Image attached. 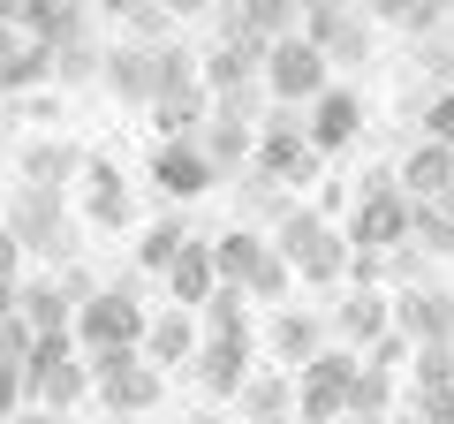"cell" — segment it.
Masks as SVG:
<instances>
[{
    "instance_id": "cell-40",
    "label": "cell",
    "mask_w": 454,
    "mask_h": 424,
    "mask_svg": "<svg viewBox=\"0 0 454 424\" xmlns=\"http://www.w3.org/2000/svg\"><path fill=\"white\" fill-rule=\"evenodd\" d=\"M98 288H106V280H98V273H83V265H68V273H61V295H68V303H76V310L91 303Z\"/></svg>"
},
{
    "instance_id": "cell-45",
    "label": "cell",
    "mask_w": 454,
    "mask_h": 424,
    "mask_svg": "<svg viewBox=\"0 0 454 424\" xmlns=\"http://www.w3.org/2000/svg\"><path fill=\"white\" fill-rule=\"evenodd\" d=\"M91 8H106V16H145V0H91Z\"/></svg>"
},
{
    "instance_id": "cell-25",
    "label": "cell",
    "mask_w": 454,
    "mask_h": 424,
    "mask_svg": "<svg viewBox=\"0 0 454 424\" xmlns=\"http://www.w3.org/2000/svg\"><path fill=\"white\" fill-rule=\"evenodd\" d=\"M265 250H273V235H258V228H227V235H212V265H220V288H250V273H258Z\"/></svg>"
},
{
    "instance_id": "cell-24",
    "label": "cell",
    "mask_w": 454,
    "mask_h": 424,
    "mask_svg": "<svg viewBox=\"0 0 454 424\" xmlns=\"http://www.w3.org/2000/svg\"><path fill=\"white\" fill-rule=\"evenodd\" d=\"M295 23H303V8H295V0H227V31L258 38V46H273V38H288Z\"/></svg>"
},
{
    "instance_id": "cell-30",
    "label": "cell",
    "mask_w": 454,
    "mask_h": 424,
    "mask_svg": "<svg viewBox=\"0 0 454 424\" xmlns=\"http://www.w3.org/2000/svg\"><path fill=\"white\" fill-rule=\"evenodd\" d=\"M439 387H454V349L447 342H417L409 349V387L402 394H439Z\"/></svg>"
},
{
    "instance_id": "cell-21",
    "label": "cell",
    "mask_w": 454,
    "mask_h": 424,
    "mask_svg": "<svg viewBox=\"0 0 454 424\" xmlns=\"http://www.w3.org/2000/svg\"><path fill=\"white\" fill-rule=\"evenodd\" d=\"M243 424H295V372H250V387L235 394Z\"/></svg>"
},
{
    "instance_id": "cell-20",
    "label": "cell",
    "mask_w": 454,
    "mask_h": 424,
    "mask_svg": "<svg viewBox=\"0 0 454 424\" xmlns=\"http://www.w3.org/2000/svg\"><path fill=\"white\" fill-rule=\"evenodd\" d=\"M387 295H394V334H409V342H439V334H447L454 295L424 288V280H402V288H387Z\"/></svg>"
},
{
    "instance_id": "cell-50",
    "label": "cell",
    "mask_w": 454,
    "mask_h": 424,
    "mask_svg": "<svg viewBox=\"0 0 454 424\" xmlns=\"http://www.w3.org/2000/svg\"><path fill=\"white\" fill-rule=\"evenodd\" d=\"M8 310H16V288H0V318H8Z\"/></svg>"
},
{
    "instance_id": "cell-26",
    "label": "cell",
    "mask_w": 454,
    "mask_h": 424,
    "mask_svg": "<svg viewBox=\"0 0 454 424\" xmlns=\"http://www.w3.org/2000/svg\"><path fill=\"white\" fill-rule=\"evenodd\" d=\"M16 310L31 318L38 334H76V303L61 295V280H23V288H16Z\"/></svg>"
},
{
    "instance_id": "cell-10",
    "label": "cell",
    "mask_w": 454,
    "mask_h": 424,
    "mask_svg": "<svg viewBox=\"0 0 454 424\" xmlns=\"http://www.w3.org/2000/svg\"><path fill=\"white\" fill-rule=\"evenodd\" d=\"M303 137H310V152H318V160H333V152H348L364 137V98L348 91V83H325L318 98H310L303 106Z\"/></svg>"
},
{
    "instance_id": "cell-29",
    "label": "cell",
    "mask_w": 454,
    "mask_h": 424,
    "mask_svg": "<svg viewBox=\"0 0 454 424\" xmlns=\"http://www.w3.org/2000/svg\"><path fill=\"white\" fill-rule=\"evenodd\" d=\"M68 175H83L76 145H31L23 152V182H31V190H68Z\"/></svg>"
},
{
    "instance_id": "cell-19",
    "label": "cell",
    "mask_w": 454,
    "mask_h": 424,
    "mask_svg": "<svg viewBox=\"0 0 454 424\" xmlns=\"http://www.w3.org/2000/svg\"><path fill=\"white\" fill-rule=\"evenodd\" d=\"M83 220L91 228H129V182H121V167L114 160H83Z\"/></svg>"
},
{
    "instance_id": "cell-23",
    "label": "cell",
    "mask_w": 454,
    "mask_h": 424,
    "mask_svg": "<svg viewBox=\"0 0 454 424\" xmlns=\"http://www.w3.org/2000/svg\"><path fill=\"white\" fill-rule=\"evenodd\" d=\"M53 76V46H38V38L23 31H0V98L8 91H31V83Z\"/></svg>"
},
{
    "instance_id": "cell-11",
    "label": "cell",
    "mask_w": 454,
    "mask_h": 424,
    "mask_svg": "<svg viewBox=\"0 0 454 424\" xmlns=\"http://www.w3.org/2000/svg\"><path fill=\"white\" fill-rule=\"evenodd\" d=\"M212 182H220V167L205 160V145H197V137L152 145V190H160L167 205H190V197H205Z\"/></svg>"
},
{
    "instance_id": "cell-37",
    "label": "cell",
    "mask_w": 454,
    "mask_h": 424,
    "mask_svg": "<svg viewBox=\"0 0 454 424\" xmlns=\"http://www.w3.org/2000/svg\"><path fill=\"white\" fill-rule=\"evenodd\" d=\"M31 342H38V326L23 318V310H8V318H0V357L23 364V357H31Z\"/></svg>"
},
{
    "instance_id": "cell-28",
    "label": "cell",
    "mask_w": 454,
    "mask_h": 424,
    "mask_svg": "<svg viewBox=\"0 0 454 424\" xmlns=\"http://www.w3.org/2000/svg\"><path fill=\"white\" fill-rule=\"evenodd\" d=\"M394 409H402V379H394V372H356V387H348V417H340V424H387Z\"/></svg>"
},
{
    "instance_id": "cell-8",
    "label": "cell",
    "mask_w": 454,
    "mask_h": 424,
    "mask_svg": "<svg viewBox=\"0 0 454 424\" xmlns=\"http://www.w3.org/2000/svg\"><path fill=\"white\" fill-rule=\"evenodd\" d=\"M190 372H197V387H205V402L220 409V402H235V394L250 387V372H258V342H250V334H205L197 357H190Z\"/></svg>"
},
{
    "instance_id": "cell-4",
    "label": "cell",
    "mask_w": 454,
    "mask_h": 424,
    "mask_svg": "<svg viewBox=\"0 0 454 424\" xmlns=\"http://www.w3.org/2000/svg\"><path fill=\"white\" fill-rule=\"evenodd\" d=\"M356 372H364L356 349L325 342L318 357L295 372V424H340V417H348V387H356Z\"/></svg>"
},
{
    "instance_id": "cell-43",
    "label": "cell",
    "mask_w": 454,
    "mask_h": 424,
    "mask_svg": "<svg viewBox=\"0 0 454 424\" xmlns=\"http://www.w3.org/2000/svg\"><path fill=\"white\" fill-rule=\"evenodd\" d=\"M409 8H417V0H364V16H387V23H402Z\"/></svg>"
},
{
    "instance_id": "cell-46",
    "label": "cell",
    "mask_w": 454,
    "mask_h": 424,
    "mask_svg": "<svg viewBox=\"0 0 454 424\" xmlns=\"http://www.w3.org/2000/svg\"><path fill=\"white\" fill-rule=\"evenodd\" d=\"M8 424H53V417H46V409H16V417H8Z\"/></svg>"
},
{
    "instance_id": "cell-47",
    "label": "cell",
    "mask_w": 454,
    "mask_h": 424,
    "mask_svg": "<svg viewBox=\"0 0 454 424\" xmlns=\"http://www.w3.org/2000/svg\"><path fill=\"white\" fill-rule=\"evenodd\" d=\"M190 424H227V417H220V409H212V402H205V409H197V417H190Z\"/></svg>"
},
{
    "instance_id": "cell-16",
    "label": "cell",
    "mask_w": 454,
    "mask_h": 424,
    "mask_svg": "<svg viewBox=\"0 0 454 424\" xmlns=\"http://www.w3.org/2000/svg\"><path fill=\"white\" fill-rule=\"evenodd\" d=\"M16 243L23 250H46V258H68V228H61V190H31L23 182V197H16Z\"/></svg>"
},
{
    "instance_id": "cell-17",
    "label": "cell",
    "mask_w": 454,
    "mask_h": 424,
    "mask_svg": "<svg viewBox=\"0 0 454 424\" xmlns=\"http://www.w3.org/2000/svg\"><path fill=\"white\" fill-rule=\"evenodd\" d=\"M394 182H402L409 205H439V197L454 190V152L432 145V137H417V145L402 152V167H394Z\"/></svg>"
},
{
    "instance_id": "cell-41",
    "label": "cell",
    "mask_w": 454,
    "mask_h": 424,
    "mask_svg": "<svg viewBox=\"0 0 454 424\" xmlns=\"http://www.w3.org/2000/svg\"><path fill=\"white\" fill-rule=\"evenodd\" d=\"M16 409H23V364L0 357V417H16Z\"/></svg>"
},
{
    "instance_id": "cell-2",
    "label": "cell",
    "mask_w": 454,
    "mask_h": 424,
    "mask_svg": "<svg viewBox=\"0 0 454 424\" xmlns=\"http://www.w3.org/2000/svg\"><path fill=\"white\" fill-rule=\"evenodd\" d=\"M409 220H417V205L402 197V182H394V167H379V175H364L356 190V212H348V250H364V258H387V250L409 243Z\"/></svg>"
},
{
    "instance_id": "cell-12",
    "label": "cell",
    "mask_w": 454,
    "mask_h": 424,
    "mask_svg": "<svg viewBox=\"0 0 454 424\" xmlns=\"http://www.w3.org/2000/svg\"><path fill=\"white\" fill-rule=\"evenodd\" d=\"M197 342H205L197 310H175V303H167V310H152V318H145V342H137V349H145L152 372H190Z\"/></svg>"
},
{
    "instance_id": "cell-22",
    "label": "cell",
    "mask_w": 454,
    "mask_h": 424,
    "mask_svg": "<svg viewBox=\"0 0 454 424\" xmlns=\"http://www.w3.org/2000/svg\"><path fill=\"white\" fill-rule=\"evenodd\" d=\"M98 83L129 106H152V46H106L98 53Z\"/></svg>"
},
{
    "instance_id": "cell-18",
    "label": "cell",
    "mask_w": 454,
    "mask_h": 424,
    "mask_svg": "<svg viewBox=\"0 0 454 424\" xmlns=\"http://www.w3.org/2000/svg\"><path fill=\"white\" fill-rule=\"evenodd\" d=\"M167 303H175V310H205V295L212 288H220V265H212V243H197V235H190V243H182L175 250V258H167Z\"/></svg>"
},
{
    "instance_id": "cell-44",
    "label": "cell",
    "mask_w": 454,
    "mask_h": 424,
    "mask_svg": "<svg viewBox=\"0 0 454 424\" xmlns=\"http://www.w3.org/2000/svg\"><path fill=\"white\" fill-rule=\"evenodd\" d=\"M167 16H205V8H220V0H160Z\"/></svg>"
},
{
    "instance_id": "cell-13",
    "label": "cell",
    "mask_w": 454,
    "mask_h": 424,
    "mask_svg": "<svg viewBox=\"0 0 454 424\" xmlns=\"http://www.w3.org/2000/svg\"><path fill=\"white\" fill-rule=\"evenodd\" d=\"M325 342H333V326H325L318 310H295V303H280L273 318H265V349L280 357V372H303V364L318 357Z\"/></svg>"
},
{
    "instance_id": "cell-51",
    "label": "cell",
    "mask_w": 454,
    "mask_h": 424,
    "mask_svg": "<svg viewBox=\"0 0 454 424\" xmlns=\"http://www.w3.org/2000/svg\"><path fill=\"white\" fill-rule=\"evenodd\" d=\"M439 342H447V349H454V303H447V334H439Z\"/></svg>"
},
{
    "instance_id": "cell-6",
    "label": "cell",
    "mask_w": 454,
    "mask_h": 424,
    "mask_svg": "<svg viewBox=\"0 0 454 424\" xmlns=\"http://www.w3.org/2000/svg\"><path fill=\"white\" fill-rule=\"evenodd\" d=\"M265 98H273V106H310V98L325 91V83H333V68H325V53L310 46L303 31H288V38H273V46H265Z\"/></svg>"
},
{
    "instance_id": "cell-32",
    "label": "cell",
    "mask_w": 454,
    "mask_h": 424,
    "mask_svg": "<svg viewBox=\"0 0 454 424\" xmlns=\"http://www.w3.org/2000/svg\"><path fill=\"white\" fill-rule=\"evenodd\" d=\"M182 243H190V228H182L175 212H160V220L137 235V265H145V273H167V258H175Z\"/></svg>"
},
{
    "instance_id": "cell-5",
    "label": "cell",
    "mask_w": 454,
    "mask_h": 424,
    "mask_svg": "<svg viewBox=\"0 0 454 424\" xmlns=\"http://www.w3.org/2000/svg\"><path fill=\"white\" fill-rule=\"evenodd\" d=\"M250 175H258L265 190H303V182L318 175V152H310V137H303V114L280 106V114L258 130V145H250Z\"/></svg>"
},
{
    "instance_id": "cell-35",
    "label": "cell",
    "mask_w": 454,
    "mask_h": 424,
    "mask_svg": "<svg viewBox=\"0 0 454 424\" xmlns=\"http://www.w3.org/2000/svg\"><path fill=\"white\" fill-rule=\"evenodd\" d=\"M424 137L454 152V83H439V91L424 98Z\"/></svg>"
},
{
    "instance_id": "cell-36",
    "label": "cell",
    "mask_w": 454,
    "mask_h": 424,
    "mask_svg": "<svg viewBox=\"0 0 454 424\" xmlns=\"http://www.w3.org/2000/svg\"><path fill=\"white\" fill-rule=\"evenodd\" d=\"M447 23H454V0H417V8L402 16V31H409V38H439Z\"/></svg>"
},
{
    "instance_id": "cell-31",
    "label": "cell",
    "mask_w": 454,
    "mask_h": 424,
    "mask_svg": "<svg viewBox=\"0 0 454 424\" xmlns=\"http://www.w3.org/2000/svg\"><path fill=\"white\" fill-rule=\"evenodd\" d=\"M250 310H258V303H250L243 288H212L205 310H197V326H205V334H250Z\"/></svg>"
},
{
    "instance_id": "cell-39",
    "label": "cell",
    "mask_w": 454,
    "mask_h": 424,
    "mask_svg": "<svg viewBox=\"0 0 454 424\" xmlns=\"http://www.w3.org/2000/svg\"><path fill=\"white\" fill-rule=\"evenodd\" d=\"M0 288H23V243H16V228H0Z\"/></svg>"
},
{
    "instance_id": "cell-14",
    "label": "cell",
    "mask_w": 454,
    "mask_h": 424,
    "mask_svg": "<svg viewBox=\"0 0 454 424\" xmlns=\"http://www.w3.org/2000/svg\"><path fill=\"white\" fill-rule=\"evenodd\" d=\"M387 326H394V295H387V288H356V280H348V295L333 303V342L364 357Z\"/></svg>"
},
{
    "instance_id": "cell-7",
    "label": "cell",
    "mask_w": 454,
    "mask_h": 424,
    "mask_svg": "<svg viewBox=\"0 0 454 424\" xmlns=\"http://www.w3.org/2000/svg\"><path fill=\"white\" fill-rule=\"evenodd\" d=\"M145 318L152 310L137 303V288L129 280H114V288H98L91 303L76 310V349L91 357V349H137L145 342Z\"/></svg>"
},
{
    "instance_id": "cell-48",
    "label": "cell",
    "mask_w": 454,
    "mask_h": 424,
    "mask_svg": "<svg viewBox=\"0 0 454 424\" xmlns=\"http://www.w3.org/2000/svg\"><path fill=\"white\" fill-rule=\"evenodd\" d=\"M0 31H16V0H0Z\"/></svg>"
},
{
    "instance_id": "cell-27",
    "label": "cell",
    "mask_w": 454,
    "mask_h": 424,
    "mask_svg": "<svg viewBox=\"0 0 454 424\" xmlns=\"http://www.w3.org/2000/svg\"><path fill=\"white\" fill-rule=\"evenodd\" d=\"M152 122H160V145H175V137H205L212 91H167V98H152Z\"/></svg>"
},
{
    "instance_id": "cell-42",
    "label": "cell",
    "mask_w": 454,
    "mask_h": 424,
    "mask_svg": "<svg viewBox=\"0 0 454 424\" xmlns=\"http://www.w3.org/2000/svg\"><path fill=\"white\" fill-rule=\"evenodd\" d=\"M432 46V61H439V83H454V23H447V38H424Z\"/></svg>"
},
{
    "instance_id": "cell-49",
    "label": "cell",
    "mask_w": 454,
    "mask_h": 424,
    "mask_svg": "<svg viewBox=\"0 0 454 424\" xmlns=\"http://www.w3.org/2000/svg\"><path fill=\"white\" fill-rule=\"evenodd\" d=\"M387 424H424V417H417V409H394V417H387Z\"/></svg>"
},
{
    "instance_id": "cell-3",
    "label": "cell",
    "mask_w": 454,
    "mask_h": 424,
    "mask_svg": "<svg viewBox=\"0 0 454 424\" xmlns=\"http://www.w3.org/2000/svg\"><path fill=\"white\" fill-rule=\"evenodd\" d=\"M91 394L106 402V417H152L167 394V372H152L145 349H91Z\"/></svg>"
},
{
    "instance_id": "cell-1",
    "label": "cell",
    "mask_w": 454,
    "mask_h": 424,
    "mask_svg": "<svg viewBox=\"0 0 454 424\" xmlns=\"http://www.w3.org/2000/svg\"><path fill=\"white\" fill-rule=\"evenodd\" d=\"M273 250L295 265V280H310V288H340V280H348V258H356L348 235H340L318 205H288V212H280Z\"/></svg>"
},
{
    "instance_id": "cell-33",
    "label": "cell",
    "mask_w": 454,
    "mask_h": 424,
    "mask_svg": "<svg viewBox=\"0 0 454 424\" xmlns=\"http://www.w3.org/2000/svg\"><path fill=\"white\" fill-rule=\"evenodd\" d=\"M288 288H295V265L288 258H280V250H265V258H258V273H250V303H258V310H280V303H288Z\"/></svg>"
},
{
    "instance_id": "cell-15",
    "label": "cell",
    "mask_w": 454,
    "mask_h": 424,
    "mask_svg": "<svg viewBox=\"0 0 454 424\" xmlns=\"http://www.w3.org/2000/svg\"><path fill=\"white\" fill-rule=\"evenodd\" d=\"M258 76H265V46L243 38V31H220V46L205 53V91L212 98H235V91H250Z\"/></svg>"
},
{
    "instance_id": "cell-9",
    "label": "cell",
    "mask_w": 454,
    "mask_h": 424,
    "mask_svg": "<svg viewBox=\"0 0 454 424\" xmlns=\"http://www.w3.org/2000/svg\"><path fill=\"white\" fill-rule=\"evenodd\" d=\"M295 31L325 53V68H364V61H372V16L348 8V0H340V8H303Z\"/></svg>"
},
{
    "instance_id": "cell-34",
    "label": "cell",
    "mask_w": 454,
    "mask_h": 424,
    "mask_svg": "<svg viewBox=\"0 0 454 424\" xmlns=\"http://www.w3.org/2000/svg\"><path fill=\"white\" fill-rule=\"evenodd\" d=\"M409 349H417V342H409V334H379V342L372 349H364V372H394V379H402V364H409Z\"/></svg>"
},
{
    "instance_id": "cell-38",
    "label": "cell",
    "mask_w": 454,
    "mask_h": 424,
    "mask_svg": "<svg viewBox=\"0 0 454 424\" xmlns=\"http://www.w3.org/2000/svg\"><path fill=\"white\" fill-rule=\"evenodd\" d=\"M402 409H417L424 424H454V387H439V394H402Z\"/></svg>"
}]
</instances>
